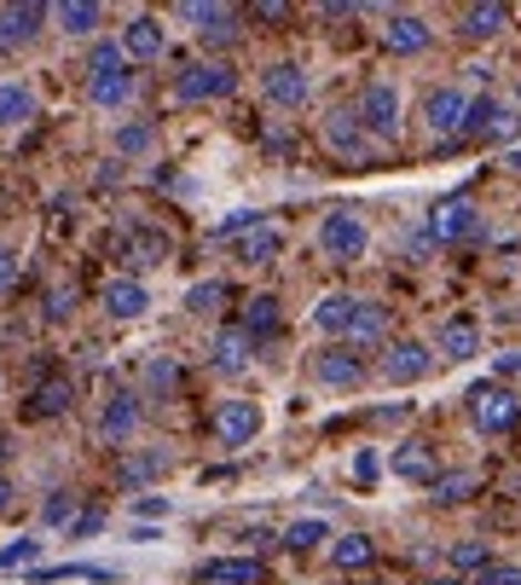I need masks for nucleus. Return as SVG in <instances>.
<instances>
[{
  "label": "nucleus",
  "mask_w": 521,
  "mask_h": 585,
  "mask_svg": "<svg viewBox=\"0 0 521 585\" xmlns=\"http://www.w3.org/2000/svg\"><path fill=\"white\" fill-rule=\"evenodd\" d=\"M238 88V70L226 59H203V64H186L174 75V99H186V105H208V99H226Z\"/></svg>",
  "instance_id": "f257e3e1"
},
{
  "label": "nucleus",
  "mask_w": 521,
  "mask_h": 585,
  "mask_svg": "<svg viewBox=\"0 0 521 585\" xmlns=\"http://www.w3.org/2000/svg\"><path fill=\"white\" fill-rule=\"evenodd\" d=\"M469 418H476L481 435H504V429H515V418H521V400L510 389L476 383V389H469Z\"/></svg>",
  "instance_id": "f03ea898"
},
{
  "label": "nucleus",
  "mask_w": 521,
  "mask_h": 585,
  "mask_svg": "<svg viewBox=\"0 0 521 585\" xmlns=\"http://www.w3.org/2000/svg\"><path fill=\"white\" fill-rule=\"evenodd\" d=\"M354 116H359L365 134L395 140V134H400V93L388 88V82H371V88L359 93V111H354Z\"/></svg>",
  "instance_id": "7ed1b4c3"
},
{
  "label": "nucleus",
  "mask_w": 521,
  "mask_h": 585,
  "mask_svg": "<svg viewBox=\"0 0 521 585\" xmlns=\"http://www.w3.org/2000/svg\"><path fill=\"white\" fill-rule=\"evenodd\" d=\"M319 249H325V256H336V261L365 256V220L354 209H330L319 220Z\"/></svg>",
  "instance_id": "20e7f679"
},
{
  "label": "nucleus",
  "mask_w": 521,
  "mask_h": 585,
  "mask_svg": "<svg viewBox=\"0 0 521 585\" xmlns=\"http://www.w3.org/2000/svg\"><path fill=\"white\" fill-rule=\"evenodd\" d=\"M260 435V406L255 400H221L215 406V441L221 447H249Z\"/></svg>",
  "instance_id": "39448f33"
},
{
  "label": "nucleus",
  "mask_w": 521,
  "mask_h": 585,
  "mask_svg": "<svg viewBox=\"0 0 521 585\" xmlns=\"http://www.w3.org/2000/svg\"><path fill=\"white\" fill-rule=\"evenodd\" d=\"M260 93H267L278 111H302L307 93H313V75L302 64H273V70H260Z\"/></svg>",
  "instance_id": "423d86ee"
},
{
  "label": "nucleus",
  "mask_w": 521,
  "mask_h": 585,
  "mask_svg": "<svg viewBox=\"0 0 521 585\" xmlns=\"http://www.w3.org/2000/svg\"><path fill=\"white\" fill-rule=\"evenodd\" d=\"M180 18L197 23V41L203 47H232V41H238V12H232V7H203V0H186Z\"/></svg>",
  "instance_id": "0eeeda50"
},
{
  "label": "nucleus",
  "mask_w": 521,
  "mask_h": 585,
  "mask_svg": "<svg viewBox=\"0 0 521 585\" xmlns=\"http://www.w3.org/2000/svg\"><path fill=\"white\" fill-rule=\"evenodd\" d=\"M52 18V7L41 0H18V7H0V47H30L41 35V23Z\"/></svg>",
  "instance_id": "6e6552de"
},
{
  "label": "nucleus",
  "mask_w": 521,
  "mask_h": 585,
  "mask_svg": "<svg viewBox=\"0 0 521 585\" xmlns=\"http://www.w3.org/2000/svg\"><path fill=\"white\" fill-rule=\"evenodd\" d=\"M134 429H140V394H111L104 400V412H99V441H111V447H127L134 441Z\"/></svg>",
  "instance_id": "1a4fd4ad"
},
{
  "label": "nucleus",
  "mask_w": 521,
  "mask_h": 585,
  "mask_svg": "<svg viewBox=\"0 0 521 585\" xmlns=\"http://www.w3.org/2000/svg\"><path fill=\"white\" fill-rule=\"evenodd\" d=\"M463 134H476V140H510V134H521V116L504 111V105H492V99H476V105L463 111Z\"/></svg>",
  "instance_id": "9d476101"
},
{
  "label": "nucleus",
  "mask_w": 521,
  "mask_h": 585,
  "mask_svg": "<svg viewBox=\"0 0 521 585\" xmlns=\"http://www.w3.org/2000/svg\"><path fill=\"white\" fill-rule=\"evenodd\" d=\"M463 111H469V99H463L458 88H435V93L423 99V122H429V134H440V140L463 134Z\"/></svg>",
  "instance_id": "9b49d317"
},
{
  "label": "nucleus",
  "mask_w": 521,
  "mask_h": 585,
  "mask_svg": "<svg viewBox=\"0 0 521 585\" xmlns=\"http://www.w3.org/2000/svg\"><path fill=\"white\" fill-rule=\"evenodd\" d=\"M469 233H476V203H469V197H447V203L429 215V238H435V244H458V238H469Z\"/></svg>",
  "instance_id": "f8f14e48"
},
{
  "label": "nucleus",
  "mask_w": 521,
  "mask_h": 585,
  "mask_svg": "<svg viewBox=\"0 0 521 585\" xmlns=\"http://www.w3.org/2000/svg\"><path fill=\"white\" fill-rule=\"evenodd\" d=\"M313 377H319L325 389H359L365 383V366L354 348H325L319 360H313Z\"/></svg>",
  "instance_id": "ddd939ff"
},
{
  "label": "nucleus",
  "mask_w": 521,
  "mask_h": 585,
  "mask_svg": "<svg viewBox=\"0 0 521 585\" xmlns=\"http://www.w3.org/2000/svg\"><path fill=\"white\" fill-rule=\"evenodd\" d=\"M429 366H435V353L423 342H395L382 353V377H388V383H417V377H429Z\"/></svg>",
  "instance_id": "4468645a"
},
{
  "label": "nucleus",
  "mask_w": 521,
  "mask_h": 585,
  "mask_svg": "<svg viewBox=\"0 0 521 585\" xmlns=\"http://www.w3.org/2000/svg\"><path fill=\"white\" fill-rule=\"evenodd\" d=\"M249 353H255V342L244 337L238 325H226V330H215V342H208V366L238 377V371H249Z\"/></svg>",
  "instance_id": "2eb2a0df"
},
{
  "label": "nucleus",
  "mask_w": 521,
  "mask_h": 585,
  "mask_svg": "<svg viewBox=\"0 0 521 585\" xmlns=\"http://www.w3.org/2000/svg\"><path fill=\"white\" fill-rule=\"evenodd\" d=\"M429 41H435V30L423 18H411V12H395V18H388V30H382V47H388V53H400V59L423 53Z\"/></svg>",
  "instance_id": "dca6fc26"
},
{
  "label": "nucleus",
  "mask_w": 521,
  "mask_h": 585,
  "mask_svg": "<svg viewBox=\"0 0 521 585\" xmlns=\"http://www.w3.org/2000/svg\"><path fill=\"white\" fill-rule=\"evenodd\" d=\"M197 579L203 585H260V579H267V568H260L255 556H215V563H203Z\"/></svg>",
  "instance_id": "f3484780"
},
{
  "label": "nucleus",
  "mask_w": 521,
  "mask_h": 585,
  "mask_svg": "<svg viewBox=\"0 0 521 585\" xmlns=\"http://www.w3.org/2000/svg\"><path fill=\"white\" fill-rule=\"evenodd\" d=\"M99 301H104V314H111V319H140L151 308V296H145L140 278H116V285H104Z\"/></svg>",
  "instance_id": "a211bd4d"
},
{
  "label": "nucleus",
  "mask_w": 521,
  "mask_h": 585,
  "mask_svg": "<svg viewBox=\"0 0 521 585\" xmlns=\"http://www.w3.org/2000/svg\"><path fill=\"white\" fill-rule=\"evenodd\" d=\"M325 145L336 151V157H365V129L354 111H330L325 116Z\"/></svg>",
  "instance_id": "6ab92c4d"
},
{
  "label": "nucleus",
  "mask_w": 521,
  "mask_h": 585,
  "mask_svg": "<svg viewBox=\"0 0 521 585\" xmlns=\"http://www.w3.org/2000/svg\"><path fill=\"white\" fill-rule=\"evenodd\" d=\"M504 23H510V7L487 0V7H463L458 35H469V41H492V35H504Z\"/></svg>",
  "instance_id": "aec40b11"
},
{
  "label": "nucleus",
  "mask_w": 521,
  "mask_h": 585,
  "mask_svg": "<svg viewBox=\"0 0 521 585\" xmlns=\"http://www.w3.org/2000/svg\"><path fill=\"white\" fill-rule=\"evenodd\" d=\"M388 470H395L400 481H435V452L423 441H400L395 458H388Z\"/></svg>",
  "instance_id": "412c9836"
},
{
  "label": "nucleus",
  "mask_w": 521,
  "mask_h": 585,
  "mask_svg": "<svg viewBox=\"0 0 521 585\" xmlns=\"http://www.w3.org/2000/svg\"><path fill=\"white\" fill-rule=\"evenodd\" d=\"M163 30H156V18H134V23H127V30H122V53L127 59H163Z\"/></svg>",
  "instance_id": "4be33fe9"
},
{
  "label": "nucleus",
  "mask_w": 521,
  "mask_h": 585,
  "mask_svg": "<svg viewBox=\"0 0 521 585\" xmlns=\"http://www.w3.org/2000/svg\"><path fill=\"white\" fill-rule=\"evenodd\" d=\"M99 7H93V0H64V7H52V23H59V30L64 35H75V41H88L93 30H99Z\"/></svg>",
  "instance_id": "5701e85b"
},
{
  "label": "nucleus",
  "mask_w": 521,
  "mask_h": 585,
  "mask_svg": "<svg viewBox=\"0 0 521 585\" xmlns=\"http://www.w3.org/2000/svg\"><path fill=\"white\" fill-rule=\"evenodd\" d=\"M70 400H75L70 377H47V383L30 394V418H59V412H70Z\"/></svg>",
  "instance_id": "b1692460"
},
{
  "label": "nucleus",
  "mask_w": 521,
  "mask_h": 585,
  "mask_svg": "<svg viewBox=\"0 0 521 585\" xmlns=\"http://www.w3.org/2000/svg\"><path fill=\"white\" fill-rule=\"evenodd\" d=\"M435 348L447 353V360H476V353H481V337H476V325H469V319H452V325H440Z\"/></svg>",
  "instance_id": "393cba45"
},
{
  "label": "nucleus",
  "mask_w": 521,
  "mask_h": 585,
  "mask_svg": "<svg viewBox=\"0 0 521 585\" xmlns=\"http://www.w3.org/2000/svg\"><path fill=\"white\" fill-rule=\"evenodd\" d=\"M156 475H168V452H163V447L127 458V464H122V488L134 493V488H145V481H156Z\"/></svg>",
  "instance_id": "a878e982"
},
{
  "label": "nucleus",
  "mask_w": 521,
  "mask_h": 585,
  "mask_svg": "<svg viewBox=\"0 0 521 585\" xmlns=\"http://www.w3.org/2000/svg\"><path fill=\"white\" fill-rule=\"evenodd\" d=\"M238 330H244L249 342H267V337H278V301H273V296H255L249 308H244V325H238Z\"/></svg>",
  "instance_id": "bb28decb"
},
{
  "label": "nucleus",
  "mask_w": 521,
  "mask_h": 585,
  "mask_svg": "<svg viewBox=\"0 0 521 585\" xmlns=\"http://www.w3.org/2000/svg\"><path fill=\"white\" fill-rule=\"evenodd\" d=\"M134 70H122V75H99V82H88V99L93 105H104V111H116V105H127L134 99Z\"/></svg>",
  "instance_id": "cd10ccee"
},
{
  "label": "nucleus",
  "mask_w": 521,
  "mask_h": 585,
  "mask_svg": "<svg viewBox=\"0 0 521 585\" xmlns=\"http://www.w3.org/2000/svg\"><path fill=\"white\" fill-rule=\"evenodd\" d=\"M30 116H35V93L23 82H0V129H18Z\"/></svg>",
  "instance_id": "c85d7f7f"
},
{
  "label": "nucleus",
  "mask_w": 521,
  "mask_h": 585,
  "mask_svg": "<svg viewBox=\"0 0 521 585\" xmlns=\"http://www.w3.org/2000/svg\"><path fill=\"white\" fill-rule=\"evenodd\" d=\"M354 308H359L354 296H325L319 308H313V325H319V330H330V337H348V325H354Z\"/></svg>",
  "instance_id": "c756f323"
},
{
  "label": "nucleus",
  "mask_w": 521,
  "mask_h": 585,
  "mask_svg": "<svg viewBox=\"0 0 521 585\" xmlns=\"http://www.w3.org/2000/svg\"><path fill=\"white\" fill-rule=\"evenodd\" d=\"M382 330H388V308H377V301H359L354 325H348V342H377Z\"/></svg>",
  "instance_id": "7c9ffc66"
},
{
  "label": "nucleus",
  "mask_w": 521,
  "mask_h": 585,
  "mask_svg": "<svg viewBox=\"0 0 521 585\" xmlns=\"http://www.w3.org/2000/svg\"><path fill=\"white\" fill-rule=\"evenodd\" d=\"M122 70H127L122 41H93V53H88V82H99V75H122Z\"/></svg>",
  "instance_id": "2f4dec72"
},
{
  "label": "nucleus",
  "mask_w": 521,
  "mask_h": 585,
  "mask_svg": "<svg viewBox=\"0 0 521 585\" xmlns=\"http://www.w3.org/2000/svg\"><path fill=\"white\" fill-rule=\"evenodd\" d=\"M377 556V545L365 540V533H343V540H336V551H330V563L336 568H365Z\"/></svg>",
  "instance_id": "473e14b6"
},
{
  "label": "nucleus",
  "mask_w": 521,
  "mask_h": 585,
  "mask_svg": "<svg viewBox=\"0 0 521 585\" xmlns=\"http://www.w3.org/2000/svg\"><path fill=\"white\" fill-rule=\"evenodd\" d=\"M319 540H330V527L319 516H302V522L284 527V545H290V551H319Z\"/></svg>",
  "instance_id": "72a5a7b5"
},
{
  "label": "nucleus",
  "mask_w": 521,
  "mask_h": 585,
  "mask_svg": "<svg viewBox=\"0 0 521 585\" xmlns=\"http://www.w3.org/2000/svg\"><path fill=\"white\" fill-rule=\"evenodd\" d=\"M145 389H151V394H174V389H180V366L168 360V353H151V366H145Z\"/></svg>",
  "instance_id": "f704fd0d"
},
{
  "label": "nucleus",
  "mask_w": 521,
  "mask_h": 585,
  "mask_svg": "<svg viewBox=\"0 0 521 585\" xmlns=\"http://www.w3.org/2000/svg\"><path fill=\"white\" fill-rule=\"evenodd\" d=\"M429 488H435V499H440V504H458V499L476 493V475H469V470H452V475H435Z\"/></svg>",
  "instance_id": "c9c22d12"
},
{
  "label": "nucleus",
  "mask_w": 521,
  "mask_h": 585,
  "mask_svg": "<svg viewBox=\"0 0 521 585\" xmlns=\"http://www.w3.org/2000/svg\"><path fill=\"white\" fill-rule=\"evenodd\" d=\"M238 256H244L249 267H260V261H273V256H278V233H273V226H260V233H249V238L238 244Z\"/></svg>",
  "instance_id": "e433bc0d"
},
{
  "label": "nucleus",
  "mask_w": 521,
  "mask_h": 585,
  "mask_svg": "<svg viewBox=\"0 0 521 585\" xmlns=\"http://www.w3.org/2000/svg\"><path fill=\"white\" fill-rule=\"evenodd\" d=\"M221 301H226V285H221V278H208V285H192V290H186V308H192V314H215Z\"/></svg>",
  "instance_id": "4c0bfd02"
},
{
  "label": "nucleus",
  "mask_w": 521,
  "mask_h": 585,
  "mask_svg": "<svg viewBox=\"0 0 521 585\" xmlns=\"http://www.w3.org/2000/svg\"><path fill=\"white\" fill-rule=\"evenodd\" d=\"M151 122H127V129H116V151L122 157H140V151H151Z\"/></svg>",
  "instance_id": "58836bf2"
},
{
  "label": "nucleus",
  "mask_w": 521,
  "mask_h": 585,
  "mask_svg": "<svg viewBox=\"0 0 521 585\" xmlns=\"http://www.w3.org/2000/svg\"><path fill=\"white\" fill-rule=\"evenodd\" d=\"M41 522H52V527H59V522H75V493H70V488H52L47 504H41Z\"/></svg>",
  "instance_id": "ea45409f"
},
{
  "label": "nucleus",
  "mask_w": 521,
  "mask_h": 585,
  "mask_svg": "<svg viewBox=\"0 0 521 585\" xmlns=\"http://www.w3.org/2000/svg\"><path fill=\"white\" fill-rule=\"evenodd\" d=\"M35 556H41V540H12L0 551V568H23V563H35Z\"/></svg>",
  "instance_id": "a19ab883"
},
{
  "label": "nucleus",
  "mask_w": 521,
  "mask_h": 585,
  "mask_svg": "<svg viewBox=\"0 0 521 585\" xmlns=\"http://www.w3.org/2000/svg\"><path fill=\"white\" fill-rule=\"evenodd\" d=\"M452 568H487V545H481V540H463V545L452 551Z\"/></svg>",
  "instance_id": "79ce46f5"
},
{
  "label": "nucleus",
  "mask_w": 521,
  "mask_h": 585,
  "mask_svg": "<svg viewBox=\"0 0 521 585\" xmlns=\"http://www.w3.org/2000/svg\"><path fill=\"white\" fill-rule=\"evenodd\" d=\"M249 226H260V215H255V209H238L232 220H221V226H215V238H238V233H249Z\"/></svg>",
  "instance_id": "37998d69"
},
{
  "label": "nucleus",
  "mask_w": 521,
  "mask_h": 585,
  "mask_svg": "<svg viewBox=\"0 0 521 585\" xmlns=\"http://www.w3.org/2000/svg\"><path fill=\"white\" fill-rule=\"evenodd\" d=\"M99 527H104V511H82L70 522V540H88V533H99Z\"/></svg>",
  "instance_id": "c03bdc74"
},
{
  "label": "nucleus",
  "mask_w": 521,
  "mask_h": 585,
  "mask_svg": "<svg viewBox=\"0 0 521 585\" xmlns=\"http://www.w3.org/2000/svg\"><path fill=\"white\" fill-rule=\"evenodd\" d=\"M70 301H75V296H70L64 285H59V290L47 296V319H52V325H59V319H70Z\"/></svg>",
  "instance_id": "a18cd8bd"
},
{
  "label": "nucleus",
  "mask_w": 521,
  "mask_h": 585,
  "mask_svg": "<svg viewBox=\"0 0 521 585\" xmlns=\"http://www.w3.org/2000/svg\"><path fill=\"white\" fill-rule=\"evenodd\" d=\"M134 511H140L145 522H156V516H168L174 504H168V499H156V493H145V499H134Z\"/></svg>",
  "instance_id": "49530a36"
},
{
  "label": "nucleus",
  "mask_w": 521,
  "mask_h": 585,
  "mask_svg": "<svg viewBox=\"0 0 521 585\" xmlns=\"http://www.w3.org/2000/svg\"><path fill=\"white\" fill-rule=\"evenodd\" d=\"M515 574H521V568H504V563H487L476 585H515Z\"/></svg>",
  "instance_id": "de8ad7c7"
},
{
  "label": "nucleus",
  "mask_w": 521,
  "mask_h": 585,
  "mask_svg": "<svg viewBox=\"0 0 521 585\" xmlns=\"http://www.w3.org/2000/svg\"><path fill=\"white\" fill-rule=\"evenodd\" d=\"M249 18H255V23H284V18H290V7H278V0H267V7H249Z\"/></svg>",
  "instance_id": "09e8293b"
},
{
  "label": "nucleus",
  "mask_w": 521,
  "mask_h": 585,
  "mask_svg": "<svg viewBox=\"0 0 521 585\" xmlns=\"http://www.w3.org/2000/svg\"><path fill=\"white\" fill-rule=\"evenodd\" d=\"M354 475H359V481H377V452H359V458H354Z\"/></svg>",
  "instance_id": "8fccbe9b"
},
{
  "label": "nucleus",
  "mask_w": 521,
  "mask_h": 585,
  "mask_svg": "<svg viewBox=\"0 0 521 585\" xmlns=\"http://www.w3.org/2000/svg\"><path fill=\"white\" fill-rule=\"evenodd\" d=\"M12 278H18V256H12V249H0V290H7Z\"/></svg>",
  "instance_id": "3c124183"
},
{
  "label": "nucleus",
  "mask_w": 521,
  "mask_h": 585,
  "mask_svg": "<svg viewBox=\"0 0 521 585\" xmlns=\"http://www.w3.org/2000/svg\"><path fill=\"white\" fill-rule=\"evenodd\" d=\"M359 7H343V0H330V7H319V18H330V23H343V18H354Z\"/></svg>",
  "instance_id": "603ef678"
},
{
  "label": "nucleus",
  "mask_w": 521,
  "mask_h": 585,
  "mask_svg": "<svg viewBox=\"0 0 521 585\" xmlns=\"http://www.w3.org/2000/svg\"><path fill=\"white\" fill-rule=\"evenodd\" d=\"M7 504H12V481L0 475V511H7Z\"/></svg>",
  "instance_id": "864d4df0"
},
{
  "label": "nucleus",
  "mask_w": 521,
  "mask_h": 585,
  "mask_svg": "<svg viewBox=\"0 0 521 585\" xmlns=\"http://www.w3.org/2000/svg\"><path fill=\"white\" fill-rule=\"evenodd\" d=\"M417 585H458L452 574H435V579H417Z\"/></svg>",
  "instance_id": "5fc2aeb1"
},
{
  "label": "nucleus",
  "mask_w": 521,
  "mask_h": 585,
  "mask_svg": "<svg viewBox=\"0 0 521 585\" xmlns=\"http://www.w3.org/2000/svg\"><path fill=\"white\" fill-rule=\"evenodd\" d=\"M510 168H521V145H515V151H510Z\"/></svg>",
  "instance_id": "6e6d98bb"
},
{
  "label": "nucleus",
  "mask_w": 521,
  "mask_h": 585,
  "mask_svg": "<svg viewBox=\"0 0 521 585\" xmlns=\"http://www.w3.org/2000/svg\"><path fill=\"white\" fill-rule=\"evenodd\" d=\"M515 585H521V574H515Z\"/></svg>",
  "instance_id": "4d7b16f0"
}]
</instances>
